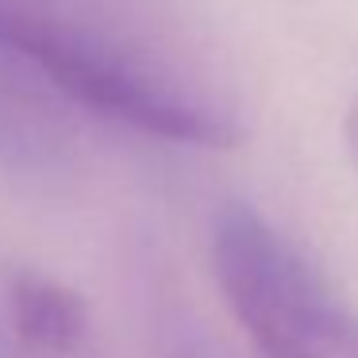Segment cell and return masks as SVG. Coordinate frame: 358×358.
<instances>
[{
	"label": "cell",
	"instance_id": "obj_3",
	"mask_svg": "<svg viewBox=\"0 0 358 358\" xmlns=\"http://www.w3.org/2000/svg\"><path fill=\"white\" fill-rule=\"evenodd\" d=\"M12 335L35 355H73L85 343L89 308L66 281L39 270H16L4 289Z\"/></svg>",
	"mask_w": 358,
	"mask_h": 358
},
{
	"label": "cell",
	"instance_id": "obj_2",
	"mask_svg": "<svg viewBox=\"0 0 358 358\" xmlns=\"http://www.w3.org/2000/svg\"><path fill=\"white\" fill-rule=\"evenodd\" d=\"M208 258L220 296L258 358H358V316L258 212L220 208Z\"/></svg>",
	"mask_w": 358,
	"mask_h": 358
},
{
	"label": "cell",
	"instance_id": "obj_5",
	"mask_svg": "<svg viewBox=\"0 0 358 358\" xmlns=\"http://www.w3.org/2000/svg\"><path fill=\"white\" fill-rule=\"evenodd\" d=\"M343 139H347V150H350V158H355V166H358V96L350 101L347 120H343Z\"/></svg>",
	"mask_w": 358,
	"mask_h": 358
},
{
	"label": "cell",
	"instance_id": "obj_4",
	"mask_svg": "<svg viewBox=\"0 0 358 358\" xmlns=\"http://www.w3.org/2000/svg\"><path fill=\"white\" fill-rule=\"evenodd\" d=\"M27 81L31 73L12 70L0 58V162L4 166L47 162L66 139L50 104Z\"/></svg>",
	"mask_w": 358,
	"mask_h": 358
},
{
	"label": "cell",
	"instance_id": "obj_1",
	"mask_svg": "<svg viewBox=\"0 0 358 358\" xmlns=\"http://www.w3.org/2000/svg\"><path fill=\"white\" fill-rule=\"evenodd\" d=\"M0 55L70 104L150 139L212 150L243 139V124L227 104L50 0H0Z\"/></svg>",
	"mask_w": 358,
	"mask_h": 358
}]
</instances>
